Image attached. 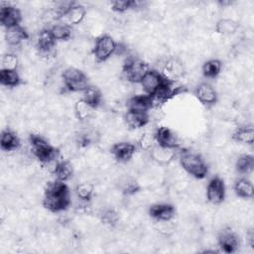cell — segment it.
<instances>
[{
	"label": "cell",
	"instance_id": "cb8c5ba5",
	"mask_svg": "<svg viewBox=\"0 0 254 254\" xmlns=\"http://www.w3.org/2000/svg\"><path fill=\"white\" fill-rule=\"evenodd\" d=\"M239 28V23L231 18H222L217 21L215 25V30L221 35H231L234 34Z\"/></svg>",
	"mask_w": 254,
	"mask_h": 254
},
{
	"label": "cell",
	"instance_id": "8fae6325",
	"mask_svg": "<svg viewBox=\"0 0 254 254\" xmlns=\"http://www.w3.org/2000/svg\"><path fill=\"white\" fill-rule=\"evenodd\" d=\"M136 147L133 143L130 142H118L112 145L111 153L113 157L119 162H127L129 161L133 155L135 154Z\"/></svg>",
	"mask_w": 254,
	"mask_h": 254
},
{
	"label": "cell",
	"instance_id": "1f68e13d",
	"mask_svg": "<svg viewBox=\"0 0 254 254\" xmlns=\"http://www.w3.org/2000/svg\"><path fill=\"white\" fill-rule=\"evenodd\" d=\"M236 170L240 174H249L253 171L254 168V158L251 155H241L236 163H235Z\"/></svg>",
	"mask_w": 254,
	"mask_h": 254
},
{
	"label": "cell",
	"instance_id": "e575fe53",
	"mask_svg": "<svg viewBox=\"0 0 254 254\" xmlns=\"http://www.w3.org/2000/svg\"><path fill=\"white\" fill-rule=\"evenodd\" d=\"M18 57L15 54H6L2 57L1 69H8V70H16L18 66Z\"/></svg>",
	"mask_w": 254,
	"mask_h": 254
},
{
	"label": "cell",
	"instance_id": "7c38bea8",
	"mask_svg": "<svg viewBox=\"0 0 254 254\" xmlns=\"http://www.w3.org/2000/svg\"><path fill=\"white\" fill-rule=\"evenodd\" d=\"M86 15V9L82 5H73L70 9H68L66 12H64L62 16L61 19L63 24L67 25V26H72V25H77L80 24L84 17Z\"/></svg>",
	"mask_w": 254,
	"mask_h": 254
},
{
	"label": "cell",
	"instance_id": "836d02e7",
	"mask_svg": "<svg viewBox=\"0 0 254 254\" xmlns=\"http://www.w3.org/2000/svg\"><path fill=\"white\" fill-rule=\"evenodd\" d=\"M100 218H101V221H102L104 224L113 226V225L117 224V222H118V220H119V214H118V212H117L115 209H113V208H105V209H103V211L101 212Z\"/></svg>",
	"mask_w": 254,
	"mask_h": 254
},
{
	"label": "cell",
	"instance_id": "44dd1931",
	"mask_svg": "<svg viewBox=\"0 0 254 254\" xmlns=\"http://www.w3.org/2000/svg\"><path fill=\"white\" fill-rule=\"evenodd\" d=\"M125 121L127 125L133 129L144 127L149 122L148 113H141L128 110L125 114Z\"/></svg>",
	"mask_w": 254,
	"mask_h": 254
},
{
	"label": "cell",
	"instance_id": "d4e9b609",
	"mask_svg": "<svg viewBox=\"0 0 254 254\" xmlns=\"http://www.w3.org/2000/svg\"><path fill=\"white\" fill-rule=\"evenodd\" d=\"M83 97L82 99L88 104L90 105L92 108H96L99 106V104L101 103V99H102V95L100 90L92 85H88L83 91Z\"/></svg>",
	"mask_w": 254,
	"mask_h": 254
},
{
	"label": "cell",
	"instance_id": "3957f363",
	"mask_svg": "<svg viewBox=\"0 0 254 254\" xmlns=\"http://www.w3.org/2000/svg\"><path fill=\"white\" fill-rule=\"evenodd\" d=\"M30 144L33 155L43 164L57 159L58 150L40 135H31Z\"/></svg>",
	"mask_w": 254,
	"mask_h": 254
},
{
	"label": "cell",
	"instance_id": "d6986e66",
	"mask_svg": "<svg viewBox=\"0 0 254 254\" xmlns=\"http://www.w3.org/2000/svg\"><path fill=\"white\" fill-rule=\"evenodd\" d=\"M161 74L164 76L165 79L169 81H174L176 78L183 74V65L177 60H169L163 65Z\"/></svg>",
	"mask_w": 254,
	"mask_h": 254
},
{
	"label": "cell",
	"instance_id": "e0dca14e",
	"mask_svg": "<svg viewBox=\"0 0 254 254\" xmlns=\"http://www.w3.org/2000/svg\"><path fill=\"white\" fill-rule=\"evenodd\" d=\"M196 97L204 105H212L217 100L215 89L208 83H200L196 88Z\"/></svg>",
	"mask_w": 254,
	"mask_h": 254
},
{
	"label": "cell",
	"instance_id": "83f0119b",
	"mask_svg": "<svg viewBox=\"0 0 254 254\" xmlns=\"http://www.w3.org/2000/svg\"><path fill=\"white\" fill-rule=\"evenodd\" d=\"M21 77L17 70H0V83L7 87H16L21 84Z\"/></svg>",
	"mask_w": 254,
	"mask_h": 254
},
{
	"label": "cell",
	"instance_id": "52a82bcc",
	"mask_svg": "<svg viewBox=\"0 0 254 254\" xmlns=\"http://www.w3.org/2000/svg\"><path fill=\"white\" fill-rule=\"evenodd\" d=\"M166 81L164 76L155 69H148V71L143 76L142 80L140 81V84L144 91L152 96Z\"/></svg>",
	"mask_w": 254,
	"mask_h": 254
},
{
	"label": "cell",
	"instance_id": "9a60e30c",
	"mask_svg": "<svg viewBox=\"0 0 254 254\" xmlns=\"http://www.w3.org/2000/svg\"><path fill=\"white\" fill-rule=\"evenodd\" d=\"M153 106V100L150 95H135L131 97L128 101V110L148 113V111Z\"/></svg>",
	"mask_w": 254,
	"mask_h": 254
},
{
	"label": "cell",
	"instance_id": "d590c367",
	"mask_svg": "<svg viewBox=\"0 0 254 254\" xmlns=\"http://www.w3.org/2000/svg\"><path fill=\"white\" fill-rule=\"evenodd\" d=\"M155 136L151 132H145L143 133L138 141L139 147L143 151H150L154 147V142H155Z\"/></svg>",
	"mask_w": 254,
	"mask_h": 254
},
{
	"label": "cell",
	"instance_id": "7a4b0ae2",
	"mask_svg": "<svg viewBox=\"0 0 254 254\" xmlns=\"http://www.w3.org/2000/svg\"><path fill=\"white\" fill-rule=\"evenodd\" d=\"M180 163L183 169L195 179H203L207 174V165L200 155L184 150L180 155Z\"/></svg>",
	"mask_w": 254,
	"mask_h": 254
},
{
	"label": "cell",
	"instance_id": "4316f807",
	"mask_svg": "<svg viewBox=\"0 0 254 254\" xmlns=\"http://www.w3.org/2000/svg\"><path fill=\"white\" fill-rule=\"evenodd\" d=\"M53 173L58 181L65 182L72 177L73 167L68 161H61L57 164Z\"/></svg>",
	"mask_w": 254,
	"mask_h": 254
},
{
	"label": "cell",
	"instance_id": "74e56055",
	"mask_svg": "<svg viewBox=\"0 0 254 254\" xmlns=\"http://www.w3.org/2000/svg\"><path fill=\"white\" fill-rule=\"evenodd\" d=\"M121 190H122V192L124 194L132 195V194H135L137 191H139L140 187H139V185L135 181L128 179V180L123 182Z\"/></svg>",
	"mask_w": 254,
	"mask_h": 254
},
{
	"label": "cell",
	"instance_id": "277c9868",
	"mask_svg": "<svg viewBox=\"0 0 254 254\" xmlns=\"http://www.w3.org/2000/svg\"><path fill=\"white\" fill-rule=\"evenodd\" d=\"M63 80L65 88L71 92L83 91L88 86L87 76L76 67H67L63 72Z\"/></svg>",
	"mask_w": 254,
	"mask_h": 254
},
{
	"label": "cell",
	"instance_id": "5bb4252c",
	"mask_svg": "<svg viewBox=\"0 0 254 254\" xmlns=\"http://www.w3.org/2000/svg\"><path fill=\"white\" fill-rule=\"evenodd\" d=\"M175 211V207L170 203H155L149 208V214L159 221H170Z\"/></svg>",
	"mask_w": 254,
	"mask_h": 254
},
{
	"label": "cell",
	"instance_id": "d6a6232c",
	"mask_svg": "<svg viewBox=\"0 0 254 254\" xmlns=\"http://www.w3.org/2000/svg\"><path fill=\"white\" fill-rule=\"evenodd\" d=\"M74 190L79 199L83 201H88L93 195L94 186L89 182H82L76 185Z\"/></svg>",
	"mask_w": 254,
	"mask_h": 254
},
{
	"label": "cell",
	"instance_id": "8d00e7d4",
	"mask_svg": "<svg viewBox=\"0 0 254 254\" xmlns=\"http://www.w3.org/2000/svg\"><path fill=\"white\" fill-rule=\"evenodd\" d=\"M135 1L130 0H117L111 3V9L118 13H124L129 9H134Z\"/></svg>",
	"mask_w": 254,
	"mask_h": 254
},
{
	"label": "cell",
	"instance_id": "ffe728a7",
	"mask_svg": "<svg viewBox=\"0 0 254 254\" xmlns=\"http://www.w3.org/2000/svg\"><path fill=\"white\" fill-rule=\"evenodd\" d=\"M56 40L53 38L50 29H43L40 31L37 39V46L39 53L53 51L55 48Z\"/></svg>",
	"mask_w": 254,
	"mask_h": 254
},
{
	"label": "cell",
	"instance_id": "2e32d148",
	"mask_svg": "<svg viewBox=\"0 0 254 254\" xmlns=\"http://www.w3.org/2000/svg\"><path fill=\"white\" fill-rule=\"evenodd\" d=\"M151 157L159 164L165 165L172 162L176 156L175 148H167L162 146H154L151 150Z\"/></svg>",
	"mask_w": 254,
	"mask_h": 254
},
{
	"label": "cell",
	"instance_id": "5b68a950",
	"mask_svg": "<svg viewBox=\"0 0 254 254\" xmlns=\"http://www.w3.org/2000/svg\"><path fill=\"white\" fill-rule=\"evenodd\" d=\"M149 67L147 64L138 58H128L123 65L125 78L132 83H140Z\"/></svg>",
	"mask_w": 254,
	"mask_h": 254
},
{
	"label": "cell",
	"instance_id": "603a6c76",
	"mask_svg": "<svg viewBox=\"0 0 254 254\" xmlns=\"http://www.w3.org/2000/svg\"><path fill=\"white\" fill-rule=\"evenodd\" d=\"M234 191L235 193L242 198H251L254 194V187L251 181L245 178H241L237 180L234 184Z\"/></svg>",
	"mask_w": 254,
	"mask_h": 254
},
{
	"label": "cell",
	"instance_id": "484cf974",
	"mask_svg": "<svg viewBox=\"0 0 254 254\" xmlns=\"http://www.w3.org/2000/svg\"><path fill=\"white\" fill-rule=\"evenodd\" d=\"M232 139L235 142L243 144H253L254 141V130L252 126L239 127L232 135Z\"/></svg>",
	"mask_w": 254,
	"mask_h": 254
},
{
	"label": "cell",
	"instance_id": "6da1fadb",
	"mask_svg": "<svg viewBox=\"0 0 254 254\" xmlns=\"http://www.w3.org/2000/svg\"><path fill=\"white\" fill-rule=\"evenodd\" d=\"M44 206L53 212L66 209L70 204V191L67 186L61 181L48 183L43 198Z\"/></svg>",
	"mask_w": 254,
	"mask_h": 254
},
{
	"label": "cell",
	"instance_id": "7402d4cb",
	"mask_svg": "<svg viewBox=\"0 0 254 254\" xmlns=\"http://www.w3.org/2000/svg\"><path fill=\"white\" fill-rule=\"evenodd\" d=\"M0 145L1 149L3 151H13L17 149L20 145V140L18 136L11 130L6 129L3 130L1 133V139H0Z\"/></svg>",
	"mask_w": 254,
	"mask_h": 254
},
{
	"label": "cell",
	"instance_id": "4fadbf2b",
	"mask_svg": "<svg viewBox=\"0 0 254 254\" xmlns=\"http://www.w3.org/2000/svg\"><path fill=\"white\" fill-rule=\"evenodd\" d=\"M154 136L159 146L175 149L179 147V141L177 136L168 127H159L154 133Z\"/></svg>",
	"mask_w": 254,
	"mask_h": 254
},
{
	"label": "cell",
	"instance_id": "ac0fdd59",
	"mask_svg": "<svg viewBox=\"0 0 254 254\" xmlns=\"http://www.w3.org/2000/svg\"><path fill=\"white\" fill-rule=\"evenodd\" d=\"M28 38V32L20 25L6 29L5 40L10 46H18L22 41L27 40Z\"/></svg>",
	"mask_w": 254,
	"mask_h": 254
},
{
	"label": "cell",
	"instance_id": "9c48e42d",
	"mask_svg": "<svg viewBox=\"0 0 254 254\" xmlns=\"http://www.w3.org/2000/svg\"><path fill=\"white\" fill-rule=\"evenodd\" d=\"M21 20L22 14L18 8L2 2L0 9V22L2 26H4L6 29L18 26L20 25Z\"/></svg>",
	"mask_w": 254,
	"mask_h": 254
},
{
	"label": "cell",
	"instance_id": "30bf717a",
	"mask_svg": "<svg viewBox=\"0 0 254 254\" xmlns=\"http://www.w3.org/2000/svg\"><path fill=\"white\" fill-rule=\"evenodd\" d=\"M217 240L219 247L225 253H233L238 248L237 235L230 228L222 229L218 234Z\"/></svg>",
	"mask_w": 254,
	"mask_h": 254
},
{
	"label": "cell",
	"instance_id": "ba28073f",
	"mask_svg": "<svg viewBox=\"0 0 254 254\" xmlns=\"http://www.w3.org/2000/svg\"><path fill=\"white\" fill-rule=\"evenodd\" d=\"M225 197V186L223 181L215 177L211 179L206 187V198L212 204H219Z\"/></svg>",
	"mask_w": 254,
	"mask_h": 254
},
{
	"label": "cell",
	"instance_id": "f1b7e54d",
	"mask_svg": "<svg viewBox=\"0 0 254 254\" xmlns=\"http://www.w3.org/2000/svg\"><path fill=\"white\" fill-rule=\"evenodd\" d=\"M222 68V64L217 59H211L205 62L202 65V73L207 78L216 77Z\"/></svg>",
	"mask_w": 254,
	"mask_h": 254
},
{
	"label": "cell",
	"instance_id": "f546056e",
	"mask_svg": "<svg viewBox=\"0 0 254 254\" xmlns=\"http://www.w3.org/2000/svg\"><path fill=\"white\" fill-rule=\"evenodd\" d=\"M51 34L56 41H66L71 37V29L69 26L61 24H55L50 28Z\"/></svg>",
	"mask_w": 254,
	"mask_h": 254
},
{
	"label": "cell",
	"instance_id": "8992f818",
	"mask_svg": "<svg viewBox=\"0 0 254 254\" xmlns=\"http://www.w3.org/2000/svg\"><path fill=\"white\" fill-rule=\"evenodd\" d=\"M117 43L108 35L100 36L93 47V56L97 62H105L116 53Z\"/></svg>",
	"mask_w": 254,
	"mask_h": 254
},
{
	"label": "cell",
	"instance_id": "4dcf8cb0",
	"mask_svg": "<svg viewBox=\"0 0 254 254\" xmlns=\"http://www.w3.org/2000/svg\"><path fill=\"white\" fill-rule=\"evenodd\" d=\"M92 108L90 105H88L83 99H79L74 104V113L78 120L80 121H86L90 119L92 116Z\"/></svg>",
	"mask_w": 254,
	"mask_h": 254
}]
</instances>
